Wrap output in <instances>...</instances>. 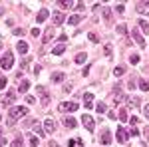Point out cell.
<instances>
[{
  "label": "cell",
  "mask_w": 149,
  "mask_h": 147,
  "mask_svg": "<svg viewBox=\"0 0 149 147\" xmlns=\"http://www.w3.org/2000/svg\"><path fill=\"white\" fill-rule=\"evenodd\" d=\"M48 16H50V12H48L46 8H42V10L38 12V16H36V22H38V24H42V22H44V20L48 18Z\"/></svg>",
  "instance_id": "2e32d148"
},
{
  "label": "cell",
  "mask_w": 149,
  "mask_h": 147,
  "mask_svg": "<svg viewBox=\"0 0 149 147\" xmlns=\"http://www.w3.org/2000/svg\"><path fill=\"white\" fill-rule=\"evenodd\" d=\"M81 20H84V16H81V14H72V16L68 18L70 26H78V24H80Z\"/></svg>",
  "instance_id": "5bb4252c"
},
{
  "label": "cell",
  "mask_w": 149,
  "mask_h": 147,
  "mask_svg": "<svg viewBox=\"0 0 149 147\" xmlns=\"http://www.w3.org/2000/svg\"><path fill=\"white\" fill-rule=\"evenodd\" d=\"M64 52H66V46H64V44H58V46H54V54H56V56H62Z\"/></svg>",
  "instance_id": "7402d4cb"
},
{
  "label": "cell",
  "mask_w": 149,
  "mask_h": 147,
  "mask_svg": "<svg viewBox=\"0 0 149 147\" xmlns=\"http://www.w3.org/2000/svg\"><path fill=\"white\" fill-rule=\"evenodd\" d=\"M81 123H84V127H86L88 131H93V129H95V121H93L92 115H88V113L81 115Z\"/></svg>",
  "instance_id": "3957f363"
},
{
  "label": "cell",
  "mask_w": 149,
  "mask_h": 147,
  "mask_svg": "<svg viewBox=\"0 0 149 147\" xmlns=\"http://www.w3.org/2000/svg\"><path fill=\"white\" fill-rule=\"evenodd\" d=\"M64 91H72V84H66L64 86Z\"/></svg>",
  "instance_id": "c3c4849f"
},
{
  "label": "cell",
  "mask_w": 149,
  "mask_h": 147,
  "mask_svg": "<svg viewBox=\"0 0 149 147\" xmlns=\"http://www.w3.org/2000/svg\"><path fill=\"white\" fill-rule=\"evenodd\" d=\"M28 88H30V82H28V79H22V82H20V86H18V91H20V93H26Z\"/></svg>",
  "instance_id": "d6986e66"
},
{
  "label": "cell",
  "mask_w": 149,
  "mask_h": 147,
  "mask_svg": "<svg viewBox=\"0 0 149 147\" xmlns=\"http://www.w3.org/2000/svg\"><path fill=\"white\" fill-rule=\"evenodd\" d=\"M28 115V107H22V105H16V107H12L10 111H8V119H6V123L10 125H14L18 119H22V117H26Z\"/></svg>",
  "instance_id": "6da1fadb"
},
{
  "label": "cell",
  "mask_w": 149,
  "mask_h": 147,
  "mask_svg": "<svg viewBox=\"0 0 149 147\" xmlns=\"http://www.w3.org/2000/svg\"><path fill=\"white\" fill-rule=\"evenodd\" d=\"M12 64H14V54L12 52H6L4 56L0 58V68L2 70H10Z\"/></svg>",
  "instance_id": "7a4b0ae2"
},
{
  "label": "cell",
  "mask_w": 149,
  "mask_h": 147,
  "mask_svg": "<svg viewBox=\"0 0 149 147\" xmlns=\"http://www.w3.org/2000/svg\"><path fill=\"white\" fill-rule=\"evenodd\" d=\"M129 135H133V137H137V135H139V129H135V127H133V129H131V131H129Z\"/></svg>",
  "instance_id": "bcb514c9"
},
{
  "label": "cell",
  "mask_w": 149,
  "mask_h": 147,
  "mask_svg": "<svg viewBox=\"0 0 149 147\" xmlns=\"http://www.w3.org/2000/svg\"><path fill=\"white\" fill-rule=\"evenodd\" d=\"M103 52H105V56L111 58V54H113V50H111V44H105L103 46Z\"/></svg>",
  "instance_id": "1f68e13d"
},
{
  "label": "cell",
  "mask_w": 149,
  "mask_h": 147,
  "mask_svg": "<svg viewBox=\"0 0 149 147\" xmlns=\"http://www.w3.org/2000/svg\"><path fill=\"white\" fill-rule=\"evenodd\" d=\"M131 36H133V40H135V42H137V46L139 48H145V38H143V36H141V32H137V30H133V32H131Z\"/></svg>",
  "instance_id": "8992f818"
},
{
  "label": "cell",
  "mask_w": 149,
  "mask_h": 147,
  "mask_svg": "<svg viewBox=\"0 0 149 147\" xmlns=\"http://www.w3.org/2000/svg\"><path fill=\"white\" fill-rule=\"evenodd\" d=\"M76 145H78V141H76V139H70V141H68V147H76Z\"/></svg>",
  "instance_id": "7dc6e473"
},
{
  "label": "cell",
  "mask_w": 149,
  "mask_h": 147,
  "mask_svg": "<svg viewBox=\"0 0 149 147\" xmlns=\"http://www.w3.org/2000/svg\"><path fill=\"white\" fill-rule=\"evenodd\" d=\"M44 129H46V133H52V131L56 129V121H54L52 117H48L46 121H44Z\"/></svg>",
  "instance_id": "8fae6325"
},
{
  "label": "cell",
  "mask_w": 149,
  "mask_h": 147,
  "mask_svg": "<svg viewBox=\"0 0 149 147\" xmlns=\"http://www.w3.org/2000/svg\"><path fill=\"white\" fill-rule=\"evenodd\" d=\"M127 139H129V131L125 127H117V141L119 143H127Z\"/></svg>",
  "instance_id": "5b68a950"
},
{
  "label": "cell",
  "mask_w": 149,
  "mask_h": 147,
  "mask_svg": "<svg viewBox=\"0 0 149 147\" xmlns=\"http://www.w3.org/2000/svg\"><path fill=\"white\" fill-rule=\"evenodd\" d=\"M139 90L141 91H149V82L147 79H141V82H139Z\"/></svg>",
  "instance_id": "4316f807"
},
{
  "label": "cell",
  "mask_w": 149,
  "mask_h": 147,
  "mask_svg": "<svg viewBox=\"0 0 149 147\" xmlns=\"http://www.w3.org/2000/svg\"><path fill=\"white\" fill-rule=\"evenodd\" d=\"M95 109H97V111H100V113H103V111H107V105H105V103H103V102H100V103H97V105H95Z\"/></svg>",
  "instance_id": "d6a6232c"
},
{
  "label": "cell",
  "mask_w": 149,
  "mask_h": 147,
  "mask_svg": "<svg viewBox=\"0 0 149 147\" xmlns=\"http://www.w3.org/2000/svg\"><path fill=\"white\" fill-rule=\"evenodd\" d=\"M139 60H141L139 54H131V56H129V62H131V64H139Z\"/></svg>",
  "instance_id": "e575fe53"
},
{
  "label": "cell",
  "mask_w": 149,
  "mask_h": 147,
  "mask_svg": "<svg viewBox=\"0 0 149 147\" xmlns=\"http://www.w3.org/2000/svg\"><path fill=\"white\" fill-rule=\"evenodd\" d=\"M147 139H149V129H147Z\"/></svg>",
  "instance_id": "f5cc1de1"
},
{
  "label": "cell",
  "mask_w": 149,
  "mask_h": 147,
  "mask_svg": "<svg viewBox=\"0 0 149 147\" xmlns=\"http://www.w3.org/2000/svg\"><path fill=\"white\" fill-rule=\"evenodd\" d=\"M88 38H90L92 42H97V40H100V38H97V34H93V32H90V34H88Z\"/></svg>",
  "instance_id": "f35d334b"
},
{
  "label": "cell",
  "mask_w": 149,
  "mask_h": 147,
  "mask_svg": "<svg viewBox=\"0 0 149 147\" xmlns=\"http://www.w3.org/2000/svg\"><path fill=\"white\" fill-rule=\"evenodd\" d=\"M64 79H66V74H64V72H54V74H52V82H54V84H62Z\"/></svg>",
  "instance_id": "9a60e30c"
},
{
  "label": "cell",
  "mask_w": 149,
  "mask_h": 147,
  "mask_svg": "<svg viewBox=\"0 0 149 147\" xmlns=\"http://www.w3.org/2000/svg\"><path fill=\"white\" fill-rule=\"evenodd\" d=\"M135 10H137L139 14H149V2H137Z\"/></svg>",
  "instance_id": "7c38bea8"
},
{
  "label": "cell",
  "mask_w": 149,
  "mask_h": 147,
  "mask_svg": "<svg viewBox=\"0 0 149 147\" xmlns=\"http://www.w3.org/2000/svg\"><path fill=\"white\" fill-rule=\"evenodd\" d=\"M14 100H16V93H14V91H6V95L2 98V103H4V105H12Z\"/></svg>",
  "instance_id": "9c48e42d"
},
{
  "label": "cell",
  "mask_w": 149,
  "mask_h": 147,
  "mask_svg": "<svg viewBox=\"0 0 149 147\" xmlns=\"http://www.w3.org/2000/svg\"><path fill=\"white\" fill-rule=\"evenodd\" d=\"M10 147H22V137H16V139L10 143Z\"/></svg>",
  "instance_id": "836d02e7"
},
{
  "label": "cell",
  "mask_w": 149,
  "mask_h": 147,
  "mask_svg": "<svg viewBox=\"0 0 149 147\" xmlns=\"http://www.w3.org/2000/svg\"><path fill=\"white\" fill-rule=\"evenodd\" d=\"M16 48H18V52H20V54H26V52H28V48H30V46L26 44V42H24V40H20V42H18V46H16Z\"/></svg>",
  "instance_id": "ffe728a7"
},
{
  "label": "cell",
  "mask_w": 149,
  "mask_h": 147,
  "mask_svg": "<svg viewBox=\"0 0 149 147\" xmlns=\"http://www.w3.org/2000/svg\"><path fill=\"white\" fill-rule=\"evenodd\" d=\"M123 74H125V68H123V66H115V70H113L115 78H119V76H123Z\"/></svg>",
  "instance_id": "d4e9b609"
},
{
  "label": "cell",
  "mask_w": 149,
  "mask_h": 147,
  "mask_svg": "<svg viewBox=\"0 0 149 147\" xmlns=\"http://www.w3.org/2000/svg\"><path fill=\"white\" fill-rule=\"evenodd\" d=\"M127 32V26L125 24H119V26H117V34H125Z\"/></svg>",
  "instance_id": "d590c367"
},
{
  "label": "cell",
  "mask_w": 149,
  "mask_h": 147,
  "mask_svg": "<svg viewBox=\"0 0 149 147\" xmlns=\"http://www.w3.org/2000/svg\"><path fill=\"white\" fill-rule=\"evenodd\" d=\"M34 131L38 133V137H44V135H46V129H42V125H40V123H34Z\"/></svg>",
  "instance_id": "603a6c76"
},
{
  "label": "cell",
  "mask_w": 149,
  "mask_h": 147,
  "mask_svg": "<svg viewBox=\"0 0 149 147\" xmlns=\"http://www.w3.org/2000/svg\"><path fill=\"white\" fill-rule=\"evenodd\" d=\"M76 123H78V121H76L72 115H66V117H64V125H66V127H70V129H74V127H76Z\"/></svg>",
  "instance_id": "ac0fdd59"
},
{
  "label": "cell",
  "mask_w": 149,
  "mask_h": 147,
  "mask_svg": "<svg viewBox=\"0 0 149 147\" xmlns=\"http://www.w3.org/2000/svg\"><path fill=\"white\" fill-rule=\"evenodd\" d=\"M119 119H121V121H127V119H129V113H127V109H119Z\"/></svg>",
  "instance_id": "f546056e"
},
{
  "label": "cell",
  "mask_w": 149,
  "mask_h": 147,
  "mask_svg": "<svg viewBox=\"0 0 149 147\" xmlns=\"http://www.w3.org/2000/svg\"><path fill=\"white\" fill-rule=\"evenodd\" d=\"M30 34L34 36V38H38V36H40V28H38V26H36V28H32V30H30Z\"/></svg>",
  "instance_id": "74e56055"
},
{
  "label": "cell",
  "mask_w": 149,
  "mask_h": 147,
  "mask_svg": "<svg viewBox=\"0 0 149 147\" xmlns=\"http://www.w3.org/2000/svg\"><path fill=\"white\" fill-rule=\"evenodd\" d=\"M36 93H42V95H46L48 91H46V88H44V86H38V88H36Z\"/></svg>",
  "instance_id": "8d00e7d4"
},
{
  "label": "cell",
  "mask_w": 149,
  "mask_h": 147,
  "mask_svg": "<svg viewBox=\"0 0 149 147\" xmlns=\"http://www.w3.org/2000/svg\"><path fill=\"white\" fill-rule=\"evenodd\" d=\"M103 18H105V22H111V10L107 8V6H103Z\"/></svg>",
  "instance_id": "cb8c5ba5"
},
{
  "label": "cell",
  "mask_w": 149,
  "mask_h": 147,
  "mask_svg": "<svg viewBox=\"0 0 149 147\" xmlns=\"http://www.w3.org/2000/svg\"><path fill=\"white\" fill-rule=\"evenodd\" d=\"M48 103H50V95H42V105H48Z\"/></svg>",
  "instance_id": "ab89813d"
},
{
  "label": "cell",
  "mask_w": 149,
  "mask_h": 147,
  "mask_svg": "<svg viewBox=\"0 0 149 147\" xmlns=\"http://www.w3.org/2000/svg\"><path fill=\"white\" fill-rule=\"evenodd\" d=\"M129 121H131V125H135V123H139V117H135V115H131V117H129Z\"/></svg>",
  "instance_id": "b9f144b4"
},
{
  "label": "cell",
  "mask_w": 149,
  "mask_h": 147,
  "mask_svg": "<svg viewBox=\"0 0 149 147\" xmlns=\"http://www.w3.org/2000/svg\"><path fill=\"white\" fill-rule=\"evenodd\" d=\"M60 6H62V8H74V2H72V0H62Z\"/></svg>",
  "instance_id": "4dcf8cb0"
},
{
  "label": "cell",
  "mask_w": 149,
  "mask_h": 147,
  "mask_svg": "<svg viewBox=\"0 0 149 147\" xmlns=\"http://www.w3.org/2000/svg\"><path fill=\"white\" fill-rule=\"evenodd\" d=\"M143 115H145V117H147V119H149V103H147V105H145V107H143Z\"/></svg>",
  "instance_id": "ee69618b"
},
{
  "label": "cell",
  "mask_w": 149,
  "mask_h": 147,
  "mask_svg": "<svg viewBox=\"0 0 149 147\" xmlns=\"http://www.w3.org/2000/svg\"><path fill=\"white\" fill-rule=\"evenodd\" d=\"M0 119H2V113H0Z\"/></svg>",
  "instance_id": "db71d44e"
},
{
  "label": "cell",
  "mask_w": 149,
  "mask_h": 147,
  "mask_svg": "<svg viewBox=\"0 0 149 147\" xmlns=\"http://www.w3.org/2000/svg\"><path fill=\"white\" fill-rule=\"evenodd\" d=\"M113 100H115V103L125 100V95L121 93V88H119V86H115V88H113Z\"/></svg>",
  "instance_id": "4fadbf2b"
},
{
  "label": "cell",
  "mask_w": 149,
  "mask_h": 147,
  "mask_svg": "<svg viewBox=\"0 0 149 147\" xmlns=\"http://www.w3.org/2000/svg\"><path fill=\"white\" fill-rule=\"evenodd\" d=\"M84 103H86V109H92L93 107V93H84Z\"/></svg>",
  "instance_id": "30bf717a"
},
{
  "label": "cell",
  "mask_w": 149,
  "mask_h": 147,
  "mask_svg": "<svg viewBox=\"0 0 149 147\" xmlns=\"http://www.w3.org/2000/svg\"><path fill=\"white\" fill-rule=\"evenodd\" d=\"M6 82H8L6 78H0V90H4V88H6Z\"/></svg>",
  "instance_id": "60d3db41"
},
{
  "label": "cell",
  "mask_w": 149,
  "mask_h": 147,
  "mask_svg": "<svg viewBox=\"0 0 149 147\" xmlns=\"http://www.w3.org/2000/svg\"><path fill=\"white\" fill-rule=\"evenodd\" d=\"M139 28H141L145 34H149V22L147 20H139Z\"/></svg>",
  "instance_id": "484cf974"
},
{
  "label": "cell",
  "mask_w": 149,
  "mask_h": 147,
  "mask_svg": "<svg viewBox=\"0 0 149 147\" xmlns=\"http://www.w3.org/2000/svg\"><path fill=\"white\" fill-rule=\"evenodd\" d=\"M52 20H54V26H60V24L66 22V14H62V12H54Z\"/></svg>",
  "instance_id": "52a82bcc"
},
{
  "label": "cell",
  "mask_w": 149,
  "mask_h": 147,
  "mask_svg": "<svg viewBox=\"0 0 149 147\" xmlns=\"http://www.w3.org/2000/svg\"><path fill=\"white\" fill-rule=\"evenodd\" d=\"M2 131H4V129H2V127H0V137H2Z\"/></svg>",
  "instance_id": "816d5d0a"
},
{
  "label": "cell",
  "mask_w": 149,
  "mask_h": 147,
  "mask_svg": "<svg viewBox=\"0 0 149 147\" xmlns=\"http://www.w3.org/2000/svg\"><path fill=\"white\" fill-rule=\"evenodd\" d=\"M12 34H14V36H22V34H24V30H22V28H16Z\"/></svg>",
  "instance_id": "7bdbcfd3"
},
{
  "label": "cell",
  "mask_w": 149,
  "mask_h": 147,
  "mask_svg": "<svg viewBox=\"0 0 149 147\" xmlns=\"http://www.w3.org/2000/svg\"><path fill=\"white\" fill-rule=\"evenodd\" d=\"M2 14H4V8H0V16H2Z\"/></svg>",
  "instance_id": "f907efd6"
},
{
  "label": "cell",
  "mask_w": 149,
  "mask_h": 147,
  "mask_svg": "<svg viewBox=\"0 0 149 147\" xmlns=\"http://www.w3.org/2000/svg\"><path fill=\"white\" fill-rule=\"evenodd\" d=\"M100 141H102V145H109V143H111V133H109V129H103L102 131Z\"/></svg>",
  "instance_id": "ba28073f"
},
{
  "label": "cell",
  "mask_w": 149,
  "mask_h": 147,
  "mask_svg": "<svg viewBox=\"0 0 149 147\" xmlns=\"http://www.w3.org/2000/svg\"><path fill=\"white\" fill-rule=\"evenodd\" d=\"M26 102H28V103H34L36 98H34V95H26Z\"/></svg>",
  "instance_id": "f6af8a7d"
},
{
  "label": "cell",
  "mask_w": 149,
  "mask_h": 147,
  "mask_svg": "<svg viewBox=\"0 0 149 147\" xmlns=\"http://www.w3.org/2000/svg\"><path fill=\"white\" fill-rule=\"evenodd\" d=\"M86 60H88V56H86V54H84V52H80V54H78V56H76V64H84V62H86Z\"/></svg>",
  "instance_id": "83f0119b"
},
{
  "label": "cell",
  "mask_w": 149,
  "mask_h": 147,
  "mask_svg": "<svg viewBox=\"0 0 149 147\" xmlns=\"http://www.w3.org/2000/svg\"><path fill=\"white\" fill-rule=\"evenodd\" d=\"M6 145V139H4V137H0V147H4Z\"/></svg>",
  "instance_id": "681fc988"
},
{
  "label": "cell",
  "mask_w": 149,
  "mask_h": 147,
  "mask_svg": "<svg viewBox=\"0 0 149 147\" xmlns=\"http://www.w3.org/2000/svg\"><path fill=\"white\" fill-rule=\"evenodd\" d=\"M54 34H56V32H54V26H50L46 32H44V38H42V40H44V44H48V42L54 38Z\"/></svg>",
  "instance_id": "e0dca14e"
},
{
  "label": "cell",
  "mask_w": 149,
  "mask_h": 147,
  "mask_svg": "<svg viewBox=\"0 0 149 147\" xmlns=\"http://www.w3.org/2000/svg\"><path fill=\"white\" fill-rule=\"evenodd\" d=\"M139 98H127V105L129 107H139Z\"/></svg>",
  "instance_id": "44dd1931"
},
{
  "label": "cell",
  "mask_w": 149,
  "mask_h": 147,
  "mask_svg": "<svg viewBox=\"0 0 149 147\" xmlns=\"http://www.w3.org/2000/svg\"><path fill=\"white\" fill-rule=\"evenodd\" d=\"M28 143H30V147H38V137L36 135H28Z\"/></svg>",
  "instance_id": "f1b7e54d"
},
{
  "label": "cell",
  "mask_w": 149,
  "mask_h": 147,
  "mask_svg": "<svg viewBox=\"0 0 149 147\" xmlns=\"http://www.w3.org/2000/svg\"><path fill=\"white\" fill-rule=\"evenodd\" d=\"M78 109V103L76 102H64V103H60V111H64V113H72V111H76Z\"/></svg>",
  "instance_id": "277c9868"
}]
</instances>
